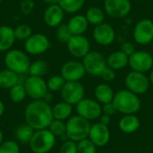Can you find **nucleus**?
Returning <instances> with one entry per match:
<instances>
[{"label": "nucleus", "mask_w": 153, "mask_h": 153, "mask_svg": "<svg viewBox=\"0 0 153 153\" xmlns=\"http://www.w3.org/2000/svg\"><path fill=\"white\" fill-rule=\"evenodd\" d=\"M60 94L64 101L74 106L84 98L85 89L80 82H65Z\"/></svg>", "instance_id": "9"}, {"label": "nucleus", "mask_w": 153, "mask_h": 153, "mask_svg": "<svg viewBox=\"0 0 153 153\" xmlns=\"http://www.w3.org/2000/svg\"><path fill=\"white\" fill-rule=\"evenodd\" d=\"M56 142V137L47 128L35 131L29 145L32 152L48 153L54 148Z\"/></svg>", "instance_id": "5"}, {"label": "nucleus", "mask_w": 153, "mask_h": 153, "mask_svg": "<svg viewBox=\"0 0 153 153\" xmlns=\"http://www.w3.org/2000/svg\"><path fill=\"white\" fill-rule=\"evenodd\" d=\"M134 40L142 46L150 44L153 40L152 20L145 18L140 20L134 26L133 31Z\"/></svg>", "instance_id": "12"}, {"label": "nucleus", "mask_w": 153, "mask_h": 153, "mask_svg": "<svg viewBox=\"0 0 153 153\" xmlns=\"http://www.w3.org/2000/svg\"><path fill=\"white\" fill-rule=\"evenodd\" d=\"M119 129L125 134L135 133L141 126L140 119L135 114L124 115L119 121Z\"/></svg>", "instance_id": "23"}, {"label": "nucleus", "mask_w": 153, "mask_h": 153, "mask_svg": "<svg viewBox=\"0 0 153 153\" xmlns=\"http://www.w3.org/2000/svg\"><path fill=\"white\" fill-rule=\"evenodd\" d=\"M75 106L77 115L89 121L100 118V117L102 115V107L100 103L95 100L83 98Z\"/></svg>", "instance_id": "11"}, {"label": "nucleus", "mask_w": 153, "mask_h": 153, "mask_svg": "<svg viewBox=\"0 0 153 153\" xmlns=\"http://www.w3.org/2000/svg\"><path fill=\"white\" fill-rule=\"evenodd\" d=\"M59 153H77V143L72 140L64 142L60 147Z\"/></svg>", "instance_id": "38"}, {"label": "nucleus", "mask_w": 153, "mask_h": 153, "mask_svg": "<svg viewBox=\"0 0 153 153\" xmlns=\"http://www.w3.org/2000/svg\"><path fill=\"white\" fill-rule=\"evenodd\" d=\"M66 134L69 140L78 143L89 137L91 123L89 120L82 117L79 115L73 116L67 119Z\"/></svg>", "instance_id": "4"}, {"label": "nucleus", "mask_w": 153, "mask_h": 153, "mask_svg": "<svg viewBox=\"0 0 153 153\" xmlns=\"http://www.w3.org/2000/svg\"><path fill=\"white\" fill-rule=\"evenodd\" d=\"M105 12L103 9H101L99 6H91L87 9L85 17L89 22V24L97 26L102 22H104L105 20Z\"/></svg>", "instance_id": "27"}, {"label": "nucleus", "mask_w": 153, "mask_h": 153, "mask_svg": "<svg viewBox=\"0 0 153 153\" xmlns=\"http://www.w3.org/2000/svg\"><path fill=\"white\" fill-rule=\"evenodd\" d=\"M149 80H150V82L153 84V68L150 71V75H149Z\"/></svg>", "instance_id": "47"}, {"label": "nucleus", "mask_w": 153, "mask_h": 153, "mask_svg": "<svg viewBox=\"0 0 153 153\" xmlns=\"http://www.w3.org/2000/svg\"><path fill=\"white\" fill-rule=\"evenodd\" d=\"M104 12L115 19L126 17L132 10L130 0H104Z\"/></svg>", "instance_id": "13"}, {"label": "nucleus", "mask_w": 153, "mask_h": 153, "mask_svg": "<svg viewBox=\"0 0 153 153\" xmlns=\"http://www.w3.org/2000/svg\"><path fill=\"white\" fill-rule=\"evenodd\" d=\"M67 27L72 33V35H83L89 27V22L85 17V15L82 14H74L73 15L68 22L66 23Z\"/></svg>", "instance_id": "20"}, {"label": "nucleus", "mask_w": 153, "mask_h": 153, "mask_svg": "<svg viewBox=\"0 0 153 153\" xmlns=\"http://www.w3.org/2000/svg\"><path fill=\"white\" fill-rule=\"evenodd\" d=\"M34 133L35 130L30 126L25 123L18 126V128L15 131V137L16 140L21 143H29Z\"/></svg>", "instance_id": "28"}, {"label": "nucleus", "mask_w": 153, "mask_h": 153, "mask_svg": "<svg viewBox=\"0 0 153 153\" xmlns=\"http://www.w3.org/2000/svg\"><path fill=\"white\" fill-rule=\"evenodd\" d=\"M46 4H48V5L49 4H57L58 3V0H43Z\"/></svg>", "instance_id": "46"}, {"label": "nucleus", "mask_w": 153, "mask_h": 153, "mask_svg": "<svg viewBox=\"0 0 153 153\" xmlns=\"http://www.w3.org/2000/svg\"><path fill=\"white\" fill-rule=\"evenodd\" d=\"M52 113L54 119L62 121L67 120L69 117H71V115L73 113V105L63 100L56 103L52 108Z\"/></svg>", "instance_id": "25"}, {"label": "nucleus", "mask_w": 153, "mask_h": 153, "mask_svg": "<svg viewBox=\"0 0 153 153\" xmlns=\"http://www.w3.org/2000/svg\"><path fill=\"white\" fill-rule=\"evenodd\" d=\"M27 96L23 83H17L9 89V98L14 103H20L25 100Z\"/></svg>", "instance_id": "31"}, {"label": "nucleus", "mask_w": 153, "mask_h": 153, "mask_svg": "<svg viewBox=\"0 0 153 153\" xmlns=\"http://www.w3.org/2000/svg\"><path fill=\"white\" fill-rule=\"evenodd\" d=\"M100 122L103 125H106V126H108L111 122V117L110 116H108V115H104L102 114L100 117Z\"/></svg>", "instance_id": "43"}, {"label": "nucleus", "mask_w": 153, "mask_h": 153, "mask_svg": "<svg viewBox=\"0 0 153 153\" xmlns=\"http://www.w3.org/2000/svg\"><path fill=\"white\" fill-rule=\"evenodd\" d=\"M128 65L133 71L147 73L153 68V56L146 51H134L129 56Z\"/></svg>", "instance_id": "14"}, {"label": "nucleus", "mask_w": 153, "mask_h": 153, "mask_svg": "<svg viewBox=\"0 0 153 153\" xmlns=\"http://www.w3.org/2000/svg\"><path fill=\"white\" fill-rule=\"evenodd\" d=\"M4 62L7 69L19 75L27 74L30 65L27 53L20 49H10L5 52Z\"/></svg>", "instance_id": "3"}, {"label": "nucleus", "mask_w": 153, "mask_h": 153, "mask_svg": "<svg viewBox=\"0 0 153 153\" xmlns=\"http://www.w3.org/2000/svg\"><path fill=\"white\" fill-rule=\"evenodd\" d=\"M77 153H97V147L89 138H86L77 143Z\"/></svg>", "instance_id": "36"}, {"label": "nucleus", "mask_w": 153, "mask_h": 153, "mask_svg": "<svg viewBox=\"0 0 153 153\" xmlns=\"http://www.w3.org/2000/svg\"><path fill=\"white\" fill-rule=\"evenodd\" d=\"M85 74L86 71L82 63L78 60H70L65 62L60 70V74L65 82H80Z\"/></svg>", "instance_id": "16"}, {"label": "nucleus", "mask_w": 153, "mask_h": 153, "mask_svg": "<svg viewBox=\"0 0 153 153\" xmlns=\"http://www.w3.org/2000/svg\"><path fill=\"white\" fill-rule=\"evenodd\" d=\"M53 99H54V96H53V94L51 93V91H50V92H48H48L46 93V95L43 97V99H42V100H45L46 102H48V103H49V104H50V103L53 101Z\"/></svg>", "instance_id": "44"}, {"label": "nucleus", "mask_w": 153, "mask_h": 153, "mask_svg": "<svg viewBox=\"0 0 153 153\" xmlns=\"http://www.w3.org/2000/svg\"><path fill=\"white\" fill-rule=\"evenodd\" d=\"M86 0H58V4L62 7L65 13H75L80 11Z\"/></svg>", "instance_id": "29"}, {"label": "nucleus", "mask_w": 153, "mask_h": 153, "mask_svg": "<svg viewBox=\"0 0 153 153\" xmlns=\"http://www.w3.org/2000/svg\"><path fill=\"white\" fill-rule=\"evenodd\" d=\"M24 119L35 131L47 129L54 119L52 107L43 100H33L25 108Z\"/></svg>", "instance_id": "1"}, {"label": "nucleus", "mask_w": 153, "mask_h": 153, "mask_svg": "<svg viewBox=\"0 0 153 153\" xmlns=\"http://www.w3.org/2000/svg\"><path fill=\"white\" fill-rule=\"evenodd\" d=\"M20 75L14 72L5 68L0 71V88L11 89L15 84L19 83Z\"/></svg>", "instance_id": "26"}, {"label": "nucleus", "mask_w": 153, "mask_h": 153, "mask_svg": "<svg viewBox=\"0 0 153 153\" xmlns=\"http://www.w3.org/2000/svg\"><path fill=\"white\" fill-rule=\"evenodd\" d=\"M121 51H123L125 54H126L128 56H131L134 51H135V47L134 45L130 42V41H125L121 44Z\"/></svg>", "instance_id": "42"}, {"label": "nucleus", "mask_w": 153, "mask_h": 153, "mask_svg": "<svg viewBox=\"0 0 153 153\" xmlns=\"http://www.w3.org/2000/svg\"><path fill=\"white\" fill-rule=\"evenodd\" d=\"M16 40L14 30L7 25L0 26V52H7L12 49Z\"/></svg>", "instance_id": "21"}, {"label": "nucleus", "mask_w": 153, "mask_h": 153, "mask_svg": "<svg viewBox=\"0 0 153 153\" xmlns=\"http://www.w3.org/2000/svg\"><path fill=\"white\" fill-rule=\"evenodd\" d=\"M48 129L56 137H60L61 135L66 134V124L62 120L53 119Z\"/></svg>", "instance_id": "33"}, {"label": "nucleus", "mask_w": 153, "mask_h": 153, "mask_svg": "<svg viewBox=\"0 0 153 153\" xmlns=\"http://www.w3.org/2000/svg\"><path fill=\"white\" fill-rule=\"evenodd\" d=\"M72 33L70 32L67 24H60L59 26L56 27V37L58 41H60L61 43H67L68 40L71 39L72 37Z\"/></svg>", "instance_id": "35"}, {"label": "nucleus", "mask_w": 153, "mask_h": 153, "mask_svg": "<svg viewBox=\"0 0 153 153\" xmlns=\"http://www.w3.org/2000/svg\"><path fill=\"white\" fill-rule=\"evenodd\" d=\"M13 30L16 39L22 41H25L32 34L31 28L27 24H19L13 29Z\"/></svg>", "instance_id": "34"}, {"label": "nucleus", "mask_w": 153, "mask_h": 153, "mask_svg": "<svg viewBox=\"0 0 153 153\" xmlns=\"http://www.w3.org/2000/svg\"><path fill=\"white\" fill-rule=\"evenodd\" d=\"M101 107H102V114H104V115H108V116L112 117L113 115L116 114V112H117V110L115 105L113 104V102L103 104Z\"/></svg>", "instance_id": "41"}, {"label": "nucleus", "mask_w": 153, "mask_h": 153, "mask_svg": "<svg viewBox=\"0 0 153 153\" xmlns=\"http://www.w3.org/2000/svg\"><path fill=\"white\" fill-rule=\"evenodd\" d=\"M0 153H20L19 144L15 141H5L0 145Z\"/></svg>", "instance_id": "37"}, {"label": "nucleus", "mask_w": 153, "mask_h": 153, "mask_svg": "<svg viewBox=\"0 0 153 153\" xmlns=\"http://www.w3.org/2000/svg\"><path fill=\"white\" fill-rule=\"evenodd\" d=\"M35 6V3L33 0H22L20 3V10L22 14L29 15L32 13Z\"/></svg>", "instance_id": "39"}, {"label": "nucleus", "mask_w": 153, "mask_h": 153, "mask_svg": "<svg viewBox=\"0 0 153 153\" xmlns=\"http://www.w3.org/2000/svg\"><path fill=\"white\" fill-rule=\"evenodd\" d=\"M3 140H4V135H3V133H2V131L0 130V145L3 143V142H4Z\"/></svg>", "instance_id": "48"}, {"label": "nucleus", "mask_w": 153, "mask_h": 153, "mask_svg": "<svg viewBox=\"0 0 153 153\" xmlns=\"http://www.w3.org/2000/svg\"><path fill=\"white\" fill-rule=\"evenodd\" d=\"M88 138L95 144L96 147L106 146L110 140V132L108 126L101 124L100 122L91 125Z\"/></svg>", "instance_id": "18"}, {"label": "nucleus", "mask_w": 153, "mask_h": 153, "mask_svg": "<svg viewBox=\"0 0 153 153\" xmlns=\"http://www.w3.org/2000/svg\"><path fill=\"white\" fill-rule=\"evenodd\" d=\"M48 63L44 60L39 59V60H36V61L30 63L29 70H28V74L32 76L42 77L43 75H45L48 73Z\"/></svg>", "instance_id": "30"}, {"label": "nucleus", "mask_w": 153, "mask_h": 153, "mask_svg": "<svg viewBox=\"0 0 153 153\" xmlns=\"http://www.w3.org/2000/svg\"><path fill=\"white\" fill-rule=\"evenodd\" d=\"M86 74L91 76H100L101 73L107 66L105 56L99 51H90L82 61Z\"/></svg>", "instance_id": "7"}, {"label": "nucleus", "mask_w": 153, "mask_h": 153, "mask_svg": "<svg viewBox=\"0 0 153 153\" xmlns=\"http://www.w3.org/2000/svg\"><path fill=\"white\" fill-rule=\"evenodd\" d=\"M23 48L27 54L39 56L48 50L50 48V41L43 33H32L30 37L24 41Z\"/></svg>", "instance_id": "8"}, {"label": "nucleus", "mask_w": 153, "mask_h": 153, "mask_svg": "<svg viewBox=\"0 0 153 153\" xmlns=\"http://www.w3.org/2000/svg\"><path fill=\"white\" fill-rule=\"evenodd\" d=\"M100 76L107 82H113L116 79V70H114V69H112V68H110L109 66L107 65L106 68L101 73Z\"/></svg>", "instance_id": "40"}, {"label": "nucleus", "mask_w": 153, "mask_h": 153, "mask_svg": "<svg viewBox=\"0 0 153 153\" xmlns=\"http://www.w3.org/2000/svg\"><path fill=\"white\" fill-rule=\"evenodd\" d=\"M65 83V80L62 77L61 74H56L51 77L47 81V86L48 90L51 92H56L60 91L63 88V86Z\"/></svg>", "instance_id": "32"}, {"label": "nucleus", "mask_w": 153, "mask_h": 153, "mask_svg": "<svg viewBox=\"0 0 153 153\" xmlns=\"http://www.w3.org/2000/svg\"><path fill=\"white\" fill-rule=\"evenodd\" d=\"M2 1H3V0H0V3H1V2H2Z\"/></svg>", "instance_id": "49"}, {"label": "nucleus", "mask_w": 153, "mask_h": 153, "mask_svg": "<svg viewBox=\"0 0 153 153\" xmlns=\"http://www.w3.org/2000/svg\"><path fill=\"white\" fill-rule=\"evenodd\" d=\"M106 61L108 66L117 71V70H122L128 65L129 56L126 54H125L123 51L118 50L110 53L106 58Z\"/></svg>", "instance_id": "22"}, {"label": "nucleus", "mask_w": 153, "mask_h": 153, "mask_svg": "<svg viewBox=\"0 0 153 153\" xmlns=\"http://www.w3.org/2000/svg\"><path fill=\"white\" fill-rule=\"evenodd\" d=\"M94 96L96 100L103 105L112 102L115 93L111 86L108 83H100L94 89Z\"/></svg>", "instance_id": "24"}, {"label": "nucleus", "mask_w": 153, "mask_h": 153, "mask_svg": "<svg viewBox=\"0 0 153 153\" xmlns=\"http://www.w3.org/2000/svg\"><path fill=\"white\" fill-rule=\"evenodd\" d=\"M125 83L126 89L136 95H142L148 91L151 82L149 77L144 73H140L136 71H131L127 74Z\"/></svg>", "instance_id": "6"}, {"label": "nucleus", "mask_w": 153, "mask_h": 153, "mask_svg": "<svg viewBox=\"0 0 153 153\" xmlns=\"http://www.w3.org/2000/svg\"><path fill=\"white\" fill-rule=\"evenodd\" d=\"M64 18L65 11L58 4H49L43 13V20L45 23L52 28H56L62 24Z\"/></svg>", "instance_id": "19"}, {"label": "nucleus", "mask_w": 153, "mask_h": 153, "mask_svg": "<svg viewBox=\"0 0 153 153\" xmlns=\"http://www.w3.org/2000/svg\"><path fill=\"white\" fill-rule=\"evenodd\" d=\"M113 104L117 110L124 115L136 114L141 109V100L138 95L126 90H120L115 93Z\"/></svg>", "instance_id": "2"}, {"label": "nucleus", "mask_w": 153, "mask_h": 153, "mask_svg": "<svg viewBox=\"0 0 153 153\" xmlns=\"http://www.w3.org/2000/svg\"><path fill=\"white\" fill-rule=\"evenodd\" d=\"M67 50L75 58H83L91 51V43L83 35H74L66 43Z\"/></svg>", "instance_id": "15"}, {"label": "nucleus", "mask_w": 153, "mask_h": 153, "mask_svg": "<svg viewBox=\"0 0 153 153\" xmlns=\"http://www.w3.org/2000/svg\"><path fill=\"white\" fill-rule=\"evenodd\" d=\"M4 109H5L4 105V103L0 100V117L3 116V114H4Z\"/></svg>", "instance_id": "45"}, {"label": "nucleus", "mask_w": 153, "mask_h": 153, "mask_svg": "<svg viewBox=\"0 0 153 153\" xmlns=\"http://www.w3.org/2000/svg\"><path fill=\"white\" fill-rule=\"evenodd\" d=\"M92 37L95 42L102 47L111 45L116 39V31L112 25L107 22H102L94 27Z\"/></svg>", "instance_id": "17"}, {"label": "nucleus", "mask_w": 153, "mask_h": 153, "mask_svg": "<svg viewBox=\"0 0 153 153\" xmlns=\"http://www.w3.org/2000/svg\"><path fill=\"white\" fill-rule=\"evenodd\" d=\"M27 96L32 100H42L48 91L47 82L39 76H32L25 78L23 82Z\"/></svg>", "instance_id": "10"}]
</instances>
